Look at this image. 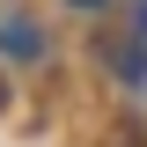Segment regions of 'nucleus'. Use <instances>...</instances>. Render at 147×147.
<instances>
[{"label":"nucleus","instance_id":"1","mask_svg":"<svg viewBox=\"0 0 147 147\" xmlns=\"http://www.w3.org/2000/svg\"><path fill=\"white\" fill-rule=\"evenodd\" d=\"M118 147H140V125H118Z\"/></svg>","mask_w":147,"mask_h":147}]
</instances>
